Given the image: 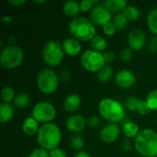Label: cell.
<instances>
[{
  "mask_svg": "<svg viewBox=\"0 0 157 157\" xmlns=\"http://www.w3.org/2000/svg\"><path fill=\"white\" fill-rule=\"evenodd\" d=\"M133 145L141 156H157V132L153 129L141 130L134 139Z\"/></svg>",
  "mask_w": 157,
  "mask_h": 157,
  "instance_id": "1",
  "label": "cell"
},
{
  "mask_svg": "<svg viewBox=\"0 0 157 157\" xmlns=\"http://www.w3.org/2000/svg\"><path fill=\"white\" fill-rule=\"evenodd\" d=\"M62 141V132L58 125L53 122L42 124L37 134V143L40 148L52 151L58 148Z\"/></svg>",
  "mask_w": 157,
  "mask_h": 157,
  "instance_id": "2",
  "label": "cell"
},
{
  "mask_svg": "<svg viewBox=\"0 0 157 157\" xmlns=\"http://www.w3.org/2000/svg\"><path fill=\"white\" fill-rule=\"evenodd\" d=\"M98 113L101 118L109 123H119L125 118V108L118 100L110 98H103L98 106Z\"/></svg>",
  "mask_w": 157,
  "mask_h": 157,
  "instance_id": "3",
  "label": "cell"
},
{
  "mask_svg": "<svg viewBox=\"0 0 157 157\" xmlns=\"http://www.w3.org/2000/svg\"><path fill=\"white\" fill-rule=\"evenodd\" d=\"M68 29L72 37L79 41H88L97 36L96 25L85 17L73 18L68 25Z\"/></svg>",
  "mask_w": 157,
  "mask_h": 157,
  "instance_id": "4",
  "label": "cell"
},
{
  "mask_svg": "<svg viewBox=\"0 0 157 157\" xmlns=\"http://www.w3.org/2000/svg\"><path fill=\"white\" fill-rule=\"evenodd\" d=\"M63 44L58 40H51L47 41L41 49V57L43 62L52 67H56L61 64L64 57Z\"/></svg>",
  "mask_w": 157,
  "mask_h": 157,
  "instance_id": "5",
  "label": "cell"
},
{
  "mask_svg": "<svg viewBox=\"0 0 157 157\" xmlns=\"http://www.w3.org/2000/svg\"><path fill=\"white\" fill-rule=\"evenodd\" d=\"M59 76L53 70L50 68L41 69L36 77L37 87L41 93L47 95L54 93L59 86Z\"/></svg>",
  "mask_w": 157,
  "mask_h": 157,
  "instance_id": "6",
  "label": "cell"
},
{
  "mask_svg": "<svg viewBox=\"0 0 157 157\" xmlns=\"http://www.w3.org/2000/svg\"><path fill=\"white\" fill-rule=\"evenodd\" d=\"M24 61V52L17 45H7L1 51L0 63L5 69L17 68Z\"/></svg>",
  "mask_w": 157,
  "mask_h": 157,
  "instance_id": "7",
  "label": "cell"
},
{
  "mask_svg": "<svg viewBox=\"0 0 157 157\" xmlns=\"http://www.w3.org/2000/svg\"><path fill=\"white\" fill-rule=\"evenodd\" d=\"M31 117L40 123H51L56 117V109L49 101H40L34 105Z\"/></svg>",
  "mask_w": 157,
  "mask_h": 157,
  "instance_id": "8",
  "label": "cell"
},
{
  "mask_svg": "<svg viewBox=\"0 0 157 157\" xmlns=\"http://www.w3.org/2000/svg\"><path fill=\"white\" fill-rule=\"evenodd\" d=\"M81 64L88 72L97 73L105 64L103 53L96 52L94 50H86L81 55Z\"/></svg>",
  "mask_w": 157,
  "mask_h": 157,
  "instance_id": "9",
  "label": "cell"
},
{
  "mask_svg": "<svg viewBox=\"0 0 157 157\" xmlns=\"http://www.w3.org/2000/svg\"><path fill=\"white\" fill-rule=\"evenodd\" d=\"M112 18V15L110 11L102 4L95 6L90 11L89 19L97 26H104L110 22Z\"/></svg>",
  "mask_w": 157,
  "mask_h": 157,
  "instance_id": "10",
  "label": "cell"
},
{
  "mask_svg": "<svg viewBox=\"0 0 157 157\" xmlns=\"http://www.w3.org/2000/svg\"><path fill=\"white\" fill-rule=\"evenodd\" d=\"M114 81L119 87L122 89H130L135 85L137 78L133 72L128 69H122L115 74Z\"/></svg>",
  "mask_w": 157,
  "mask_h": 157,
  "instance_id": "11",
  "label": "cell"
},
{
  "mask_svg": "<svg viewBox=\"0 0 157 157\" xmlns=\"http://www.w3.org/2000/svg\"><path fill=\"white\" fill-rule=\"evenodd\" d=\"M146 44V35L144 31L139 28L133 29L128 35L129 48L134 51H141Z\"/></svg>",
  "mask_w": 157,
  "mask_h": 157,
  "instance_id": "12",
  "label": "cell"
},
{
  "mask_svg": "<svg viewBox=\"0 0 157 157\" xmlns=\"http://www.w3.org/2000/svg\"><path fill=\"white\" fill-rule=\"evenodd\" d=\"M121 134V128L116 123H107L105 124L100 132L99 138L105 144H113L115 143Z\"/></svg>",
  "mask_w": 157,
  "mask_h": 157,
  "instance_id": "13",
  "label": "cell"
},
{
  "mask_svg": "<svg viewBox=\"0 0 157 157\" xmlns=\"http://www.w3.org/2000/svg\"><path fill=\"white\" fill-rule=\"evenodd\" d=\"M65 125H66V129L70 132L78 134L86 126V120L82 115L74 114L66 120Z\"/></svg>",
  "mask_w": 157,
  "mask_h": 157,
  "instance_id": "14",
  "label": "cell"
},
{
  "mask_svg": "<svg viewBox=\"0 0 157 157\" xmlns=\"http://www.w3.org/2000/svg\"><path fill=\"white\" fill-rule=\"evenodd\" d=\"M62 44H63L64 52L70 56H77L82 52L81 41H79L78 40H76L73 37L65 39Z\"/></svg>",
  "mask_w": 157,
  "mask_h": 157,
  "instance_id": "15",
  "label": "cell"
},
{
  "mask_svg": "<svg viewBox=\"0 0 157 157\" xmlns=\"http://www.w3.org/2000/svg\"><path fill=\"white\" fill-rule=\"evenodd\" d=\"M81 103L82 100L80 96L76 93H72L64 98L63 109L68 113H74L80 108Z\"/></svg>",
  "mask_w": 157,
  "mask_h": 157,
  "instance_id": "16",
  "label": "cell"
},
{
  "mask_svg": "<svg viewBox=\"0 0 157 157\" xmlns=\"http://www.w3.org/2000/svg\"><path fill=\"white\" fill-rule=\"evenodd\" d=\"M40 122H38L33 117H28L22 123V131L28 136H34L38 134L40 130Z\"/></svg>",
  "mask_w": 157,
  "mask_h": 157,
  "instance_id": "17",
  "label": "cell"
},
{
  "mask_svg": "<svg viewBox=\"0 0 157 157\" xmlns=\"http://www.w3.org/2000/svg\"><path fill=\"white\" fill-rule=\"evenodd\" d=\"M15 116V109L10 103L2 102L0 104V122L6 123Z\"/></svg>",
  "mask_w": 157,
  "mask_h": 157,
  "instance_id": "18",
  "label": "cell"
},
{
  "mask_svg": "<svg viewBox=\"0 0 157 157\" xmlns=\"http://www.w3.org/2000/svg\"><path fill=\"white\" fill-rule=\"evenodd\" d=\"M103 5L110 11V13L120 14L122 13L123 10L128 6V2L126 0H106L103 2Z\"/></svg>",
  "mask_w": 157,
  "mask_h": 157,
  "instance_id": "19",
  "label": "cell"
},
{
  "mask_svg": "<svg viewBox=\"0 0 157 157\" xmlns=\"http://www.w3.org/2000/svg\"><path fill=\"white\" fill-rule=\"evenodd\" d=\"M63 11L64 15L70 17H77L80 10V4L77 1L75 0H69L65 1L63 5Z\"/></svg>",
  "mask_w": 157,
  "mask_h": 157,
  "instance_id": "20",
  "label": "cell"
},
{
  "mask_svg": "<svg viewBox=\"0 0 157 157\" xmlns=\"http://www.w3.org/2000/svg\"><path fill=\"white\" fill-rule=\"evenodd\" d=\"M140 132H141V130H140L139 125L134 121H128L122 125V132L126 138H129V139L134 138L135 139Z\"/></svg>",
  "mask_w": 157,
  "mask_h": 157,
  "instance_id": "21",
  "label": "cell"
},
{
  "mask_svg": "<svg viewBox=\"0 0 157 157\" xmlns=\"http://www.w3.org/2000/svg\"><path fill=\"white\" fill-rule=\"evenodd\" d=\"M113 76V69L109 64H105L101 69L97 72V78L100 83H109Z\"/></svg>",
  "mask_w": 157,
  "mask_h": 157,
  "instance_id": "22",
  "label": "cell"
},
{
  "mask_svg": "<svg viewBox=\"0 0 157 157\" xmlns=\"http://www.w3.org/2000/svg\"><path fill=\"white\" fill-rule=\"evenodd\" d=\"M90 45L92 47V50L103 53L104 52H106L108 43L104 37L100 35H97L90 40Z\"/></svg>",
  "mask_w": 157,
  "mask_h": 157,
  "instance_id": "23",
  "label": "cell"
},
{
  "mask_svg": "<svg viewBox=\"0 0 157 157\" xmlns=\"http://www.w3.org/2000/svg\"><path fill=\"white\" fill-rule=\"evenodd\" d=\"M122 14L126 17V18L129 21H136L139 19L141 12L138 6H133V5H128L126 8L123 10Z\"/></svg>",
  "mask_w": 157,
  "mask_h": 157,
  "instance_id": "24",
  "label": "cell"
},
{
  "mask_svg": "<svg viewBox=\"0 0 157 157\" xmlns=\"http://www.w3.org/2000/svg\"><path fill=\"white\" fill-rule=\"evenodd\" d=\"M146 24L149 29V30L155 34V36L157 35V7L152 9L146 18Z\"/></svg>",
  "mask_w": 157,
  "mask_h": 157,
  "instance_id": "25",
  "label": "cell"
},
{
  "mask_svg": "<svg viewBox=\"0 0 157 157\" xmlns=\"http://www.w3.org/2000/svg\"><path fill=\"white\" fill-rule=\"evenodd\" d=\"M30 102V96L26 92H19L16 95V98L13 101L14 105L19 109L26 108Z\"/></svg>",
  "mask_w": 157,
  "mask_h": 157,
  "instance_id": "26",
  "label": "cell"
},
{
  "mask_svg": "<svg viewBox=\"0 0 157 157\" xmlns=\"http://www.w3.org/2000/svg\"><path fill=\"white\" fill-rule=\"evenodd\" d=\"M69 144L71 148L77 150V152H79V151H83V148L85 146V140L81 135L74 134L70 137Z\"/></svg>",
  "mask_w": 157,
  "mask_h": 157,
  "instance_id": "27",
  "label": "cell"
},
{
  "mask_svg": "<svg viewBox=\"0 0 157 157\" xmlns=\"http://www.w3.org/2000/svg\"><path fill=\"white\" fill-rule=\"evenodd\" d=\"M112 22L114 26L116 27L117 30H123L128 26L129 20L126 18V17L122 13H120V14L115 15V17L112 19Z\"/></svg>",
  "mask_w": 157,
  "mask_h": 157,
  "instance_id": "28",
  "label": "cell"
},
{
  "mask_svg": "<svg viewBox=\"0 0 157 157\" xmlns=\"http://www.w3.org/2000/svg\"><path fill=\"white\" fill-rule=\"evenodd\" d=\"M16 95L15 94V90L11 87V86H4L2 88V91H1V98L3 100V102H6V103H10V102H13L15 98H16Z\"/></svg>",
  "mask_w": 157,
  "mask_h": 157,
  "instance_id": "29",
  "label": "cell"
},
{
  "mask_svg": "<svg viewBox=\"0 0 157 157\" xmlns=\"http://www.w3.org/2000/svg\"><path fill=\"white\" fill-rule=\"evenodd\" d=\"M140 99L141 98H139L136 96H130L129 98H126L123 106L127 110L132 111V112H136V109H137Z\"/></svg>",
  "mask_w": 157,
  "mask_h": 157,
  "instance_id": "30",
  "label": "cell"
},
{
  "mask_svg": "<svg viewBox=\"0 0 157 157\" xmlns=\"http://www.w3.org/2000/svg\"><path fill=\"white\" fill-rule=\"evenodd\" d=\"M145 100L151 111H157V89L150 91Z\"/></svg>",
  "mask_w": 157,
  "mask_h": 157,
  "instance_id": "31",
  "label": "cell"
},
{
  "mask_svg": "<svg viewBox=\"0 0 157 157\" xmlns=\"http://www.w3.org/2000/svg\"><path fill=\"white\" fill-rule=\"evenodd\" d=\"M150 112H151V109L148 107V104H147L146 100L140 99L137 109H136V113H138V114H140L142 116H144V115L149 114Z\"/></svg>",
  "mask_w": 157,
  "mask_h": 157,
  "instance_id": "32",
  "label": "cell"
},
{
  "mask_svg": "<svg viewBox=\"0 0 157 157\" xmlns=\"http://www.w3.org/2000/svg\"><path fill=\"white\" fill-rule=\"evenodd\" d=\"M133 57V51L132 49L128 48H124L121 51L120 53V59L123 62V63H128L131 62L132 59Z\"/></svg>",
  "mask_w": 157,
  "mask_h": 157,
  "instance_id": "33",
  "label": "cell"
},
{
  "mask_svg": "<svg viewBox=\"0 0 157 157\" xmlns=\"http://www.w3.org/2000/svg\"><path fill=\"white\" fill-rule=\"evenodd\" d=\"M100 118L97 115H91L86 120V125L90 128H98L100 125Z\"/></svg>",
  "mask_w": 157,
  "mask_h": 157,
  "instance_id": "34",
  "label": "cell"
},
{
  "mask_svg": "<svg viewBox=\"0 0 157 157\" xmlns=\"http://www.w3.org/2000/svg\"><path fill=\"white\" fill-rule=\"evenodd\" d=\"M29 157H50V153L43 149V148H36L34 149L30 154Z\"/></svg>",
  "mask_w": 157,
  "mask_h": 157,
  "instance_id": "35",
  "label": "cell"
},
{
  "mask_svg": "<svg viewBox=\"0 0 157 157\" xmlns=\"http://www.w3.org/2000/svg\"><path fill=\"white\" fill-rule=\"evenodd\" d=\"M80 10L84 13L91 11L92 8L94 7V1L93 0H82L80 3Z\"/></svg>",
  "mask_w": 157,
  "mask_h": 157,
  "instance_id": "36",
  "label": "cell"
},
{
  "mask_svg": "<svg viewBox=\"0 0 157 157\" xmlns=\"http://www.w3.org/2000/svg\"><path fill=\"white\" fill-rule=\"evenodd\" d=\"M116 31H117V29L114 26L112 21H110L108 24L103 26V32L107 36H113L116 33Z\"/></svg>",
  "mask_w": 157,
  "mask_h": 157,
  "instance_id": "37",
  "label": "cell"
},
{
  "mask_svg": "<svg viewBox=\"0 0 157 157\" xmlns=\"http://www.w3.org/2000/svg\"><path fill=\"white\" fill-rule=\"evenodd\" d=\"M147 48L148 51L152 53L157 52V36H153L149 39L147 42Z\"/></svg>",
  "mask_w": 157,
  "mask_h": 157,
  "instance_id": "38",
  "label": "cell"
},
{
  "mask_svg": "<svg viewBox=\"0 0 157 157\" xmlns=\"http://www.w3.org/2000/svg\"><path fill=\"white\" fill-rule=\"evenodd\" d=\"M49 153H50V157H67L66 153L59 147L50 151Z\"/></svg>",
  "mask_w": 157,
  "mask_h": 157,
  "instance_id": "39",
  "label": "cell"
},
{
  "mask_svg": "<svg viewBox=\"0 0 157 157\" xmlns=\"http://www.w3.org/2000/svg\"><path fill=\"white\" fill-rule=\"evenodd\" d=\"M103 57L105 60V63L107 64H109L110 63H112L115 59V54L112 51H106L103 52Z\"/></svg>",
  "mask_w": 157,
  "mask_h": 157,
  "instance_id": "40",
  "label": "cell"
},
{
  "mask_svg": "<svg viewBox=\"0 0 157 157\" xmlns=\"http://www.w3.org/2000/svg\"><path fill=\"white\" fill-rule=\"evenodd\" d=\"M132 141L129 138H125L122 142V149L125 152H129L132 150Z\"/></svg>",
  "mask_w": 157,
  "mask_h": 157,
  "instance_id": "41",
  "label": "cell"
},
{
  "mask_svg": "<svg viewBox=\"0 0 157 157\" xmlns=\"http://www.w3.org/2000/svg\"><path fill=\"white\" fill-rule=\"evenodd\" d=\"M70 73L68 71H63L61 72L60 75H59V78L62 80V81H64V82H67L69 79H70Z\"/></svg>",
  "mask_w": 157,
  "mask_h": 157,
  "instance_id": "42",
  "label": "cell"
},
{
  "mask_svg": "<svg viewBox=\"0 0 157 157\" xmlns=\"http://www.w3.org/2000/svg\"><path fill=\"white\" fill-rule=\"evenodd\" d=\"M8 2L12 6H22L27 3V0H9Z\"/></svg>",
  "mask_w": 157,
  "mask_h": 157,
  "instance_id": "43",
  "label": "cell"
},
{
  "mask_svg": "<svg viewBox=\"0 0 157 157\" xmlns=\"http://www.w3.org/2000/svg\"><path fill=\"white\" fill-rule=\"evenodd\" d=\"M73 157H91L90 156V155L88 154V153H86V152H85V151H79V152H77L75 155Z\"/></svg>",
  "mask_w": 157,
  "mask_h": 157,
  "instance_id": "44",
  "label": "cell"
},
{
  "mask_svg": "<svg viewBox=\"0 0 157 157\" xmlns=\"http://www.w3.org/2000/svg\"><path fill=\"white\" fill-rule=\"evenodd\" d=\"M2 22H3V23H10V22H12V18H11V17H9V16H7V15L3 16V17H2Z\"/></svg>",
  "mask_w": 157,
  "mask_h": 157,
  "instance_id": "45",
  "label": "cell"
},
{
  "mask_svg": "<svg viewBox=\"0 0 157 157\" xmlns=\"http://www.w3.org/2000/svg\"><path fill=\"white\" fill-rule=\"evenodd\" d=\"M16 41H17V39H16L15 36L12 35V36L9 37V39H8V43H9V45H15Z\"/></svg>",
  "mask_w": 157,
  "mask_h": 157,
  "instance_id": "46",
  "label": "cell"
},
{
  "mask_svg": "<svg viewBox=\"0 0 157 157\" xmlns=\"http://www.w3.org/2000/svg\"><path fill=\"white\" fill-rule=\"evenodd\" d=\"M35 4H44L46 3V0H34Z\"/></svg>",
  "mask_w": 157,
  "mask_h": 157,
  "instance_id": "47",
  "label": "cell"
},
{
  "mask_svg": "<svg viewBox=\"0 0 157 157\" xmlns=\"http://www.w3.org/2000/svg\"></svg>",
  "mask_w": 157,
  "mask_h": 157,
  "instance_id": "48",
  "label": "cell"
}]
</instances>
